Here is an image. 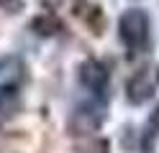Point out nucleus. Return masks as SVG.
<instances>
[{
    "mask_svg": "<svg viewBox=\"0 0 159 153\" xmlns=\"http://www.w3.org/2000/svg\"><path fill=\"white\" fill-rule=\"evenodd\" d=\"M103 122V110L100 107H93V105H80L72 112V130L77 135H87L100 128Z\"/></svg>",
    "mask_w": 159,
    "mask_h": 153,
    "instance_id": "4",
    "label": "nucleus"
},
{
    "mask_svg": "<svg viewBox=\"0 0 159 153\" xmlns=\"http://www.w3.org/2000/svg\"><path fill=\"white\" fill-rule=\"evenodd\" d=\"M152 92H154V77H152V69L136 71V74L131 77V82H128V100L136 102V105H141V102H146L149 97H152Z\"/></svg>",
    "mask_w": 159,
    "mask_h": 153,
    "instance_id": "5",
    "label": "nucleus"
},
{
    "mask_svg": "<svg viewBox=\"0 0 159 153\" xmlns=\"http://www.w3.org/2000/svg\"><path fill=\"white\" fill-rule=\"evenodd\" d=\"M118 31H121L123 44L131 51L144 49L146 41H149V15L144 13L141 8L126 10V13L121 15V20H118Z\"/></svg>",
    "mask_w": 159,
    "mask_h": 153,
    "instance_id": "1",
    "label": "nucleus"
},
{
    "mask_svg": "<svg viewBox=\"0 0 159 153\" xmlns=\"http://www.w3.org/2000/svg\"><path fill=\"white\" fill-rule=\"evenodd\" d=\"M23 77H26V69H23V61L18 56L0 59V105L21 87Z\"/></svg>",
    "mask_w": 159,
    "mask_h": 153,
    "instance_id": "2",
    "label": "nucleus"
},
{
    "mask_svg": "<svg viewBox=\"0 0 159 153\" xmlns=\"http://www.w3.org/2000/svg\"><path fill=\"white\" fill-rule=\"evenodd\" d=\"M152 125H154V128L159 130V105H157V110L152 112Z\"/></svg>",
    "mask_w": 159,
    "mask_h": 153,
    "instance_id": "6",
    "label": "nucleus"
},
{
    "mask_svg": "<svg viewBox=\"0 0 159 153\" xmlns=\"http://www.w3.org/2000/svg\"><path fill=\"white\" fill-rule=\"evenodd\" d=\"M80 82L85 84V89H90L93 95L103 97L105 89H108V71L100 61L95 59H87L82 66H80Z\"/></svg>",
    "mask_w": 159,
    "mask_h": 153,
    "instance_id": "3",
    "label": "nucleus"
}]
</instances>
